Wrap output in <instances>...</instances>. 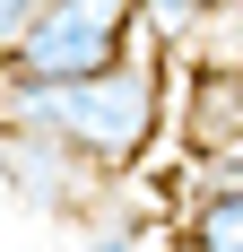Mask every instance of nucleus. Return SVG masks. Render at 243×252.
<instances>
[{"mask_svg":"<svg viewBox=\"0 0 243 252\" xmlns=\"http://www.w3.org/2000/svg\"><path fill=\"white\" fill-rule=\"evenodd\" d=\"M87 252H148V235H139V218H104L87 235Z\"/></svg>","mask_w":243,"mask_h":252,"instance_id":"obj_8","label":"nucleus"},{"mask_svg":"<svg viewBox=\"0 0 243 252\" xmlns=\"http://www.w3.org/2000/svg\"><path fill=\"white\" fill-rule=\"evenodd\" d=\"M209 9H217V0H209Z\"/></svg>","mask_w":243,"mask_h":252,"instance_id":"obj_10","label":"nucleus"},{"mask_svg":"<svg viewBox=\"0 0 243 252\" xmlns=\"http://www.w3.org/2000/svg\"><path fill=\"white\" fill-rule=\"evenodd\" d=\"M139 0H44L35 26H26L9 61H0V87H44V78H87L104 61L139 44Z\"/></svg>","mask_w":243,"mask_h":252,"instance_id":"obj_2","label":"nucleus"},{"mask_svg":"<svg viewBox=\"0 0 243 252\" xmlns=\"http://www.w3.org/2000/svg\"><path fill=\"white\" fill-rule=\"evenodd\" d=\"M0 104L9 113H26V122L61 130L96 174H139L148 157H156V139H165L174 122V61L156 44H130L122 61H104V70L87 78H44V87H0Z\"/></svg>","mask_w":243,"mask_h":252,"instance_id":"obj_1","label":"nucleus"},{"mask_svg":"<svg viewBox=\"0 0 243 252\" xmlns=\"http://www.w3.org/2000/svg\"><path fill=\"white\" fill-rule=\"evenodd\" d=\"M174 235L182 252H243V191H182Z\"/></svg>","mask_w":243,"mask_h":252,"instance_id":"obj_5","label":"nucleus"},{"mask_svg":"<svg viewBox=\"0 0 243 252\" xmlns=\"http://www.w3.org/2000/svg\"><path fill=\"white\" fill-rule=\"evenodd\" d=\"M139 26H148V44L165 52H200V26H209V0H139Z\"/></svg>","mask_w":243,"mask_h":252,"instance_id":"obj_6","label":"nucleus"},{"mask_svg":"<svg viewBox=\"0 0 243 252\" xmlns=\"http://www.w3.org/2000/svg\"><path fill=\"white\" fill-rule=\"evenodd\" d=\"M182 191H243V148H209V157H182Z\"/></svg>","mask_w":243,"mask_h":252,"instance_id":"obj_7","label":"nucleus"},{"mask_svg":"<svg viewBox=\"0 0 243 252\" xmlns=\"http://www.w3.org/2000/svg\"><path fill=\"white\" fill-rule=\"evenodd\" d=\"M104 183H113V174H96L61 130H44V122H26V113L0 104V191H9L26 218H61V226H78V218L104 200Z\"/></svg>","mask_w":243,"mask_h":252,"instance_id":"obj_3","label":"nucleus"},{"mask_svg":"<svg viewBox=\"0 0 243 252\" xmlns=\"http://www.w3.org/2000/svg\"><path fill=\"white\" fill-rule=\"evenodd\" d=\"M35 9H44V0H0V61H9V44L35 26Z\"/></svg>","mask_w":243,"mask_h":252,"instance_id":"obj_9","label":"nucleus"},{"mask_svg":"<svg viewBox=\"0 0 243 252\" xmlns=\"http://www.w3.org/2000/svg\"><path fill=\"white\" fill-rule=\"evenodd\" d=\"M174 148L209 157V148H243V61L226 52H191V78L174 70Z\"/></svg>","mask_w":243,"mask_h":252,"instance_id":"obj_4","label":"nucleus"}]
</instances>
